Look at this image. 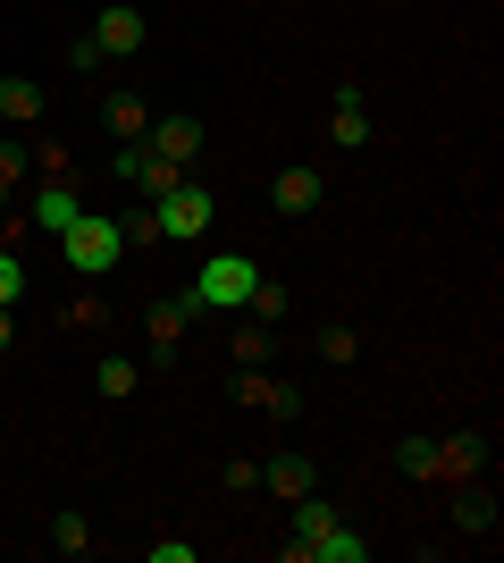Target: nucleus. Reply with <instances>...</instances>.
<instances>
[{
    "label": "nucleus",
    "instance_id": "f257e3e1",
    "mask_svg": "<svg viewBox=\"0 0 504 563\" xmlns=\"http://www.w3.org/2000/svg\"><path fill=\"white\" fill-rule=\"evenodd\" d=\"M211 211H219V194L202 186V177H177V186L152 202V235H160V244H193V235L211 228Z\"/></svg>",
    "mask_w": 504,
    "mask_h": 563
},
{
    "label": "nucleus",
    "instance_id": "f03ea898",
    "mask_svg": "<svg viewBox=\"0 0 504 563\" xmlns=\"http://www.w3.org/2000/svg\"><path fill=\"white\" fill-rule=\"evenodd\" d=\"M253 286H261V261L253 253H211L202 269H193V303L202 311H244Z\"/></svg>",
    "mask_w": 504,
    "mask_h": 563
},
{
    "label": "nucleus",
    "instance_id": "7ed1b4c3",
    "mask_svg": "<svg viewBox=\"0 0 504 563\" xmlns=\"http://www.w3.org/2000/svg\"><path fill=\"white\" fill-rule=\"evenodd\" d=\"M59 253H68V269L101 278V269H119V261H126V228H119V219H101V211H85L76 228H59Z\"/></svg>",
    "mask_w": 504,
    "mask_h": 563
},
{
    "label": "nucleus",
    "instance_id": "20e7f679",
    "mask_svg": "<svg viewBox=\"0 0 504 563\" xmlns=\"http://www.w3.org/2000/svg\"><path fill=\"white\" fill-rule=\"evenodd\" d=\"M227 387H236V404H253V412H269V421L287 429L294 412H303V396H294V378H269L261 362H244L236 378H227Z\"/></svg>",
    "mask_w": 504,
    "mask_h": 563
},
{
    "label": "nucleus",
    "instance_id": "39448f33",
    "mask_svg": "<svg viewBox=\"0 0 504 563\" xmlns=\"http://www.w3.org/2000/svg\"><path fill=\"white\" fill-rule=\"evenodd\" d=\"M144 43H152V25H144L135 0H110V9L93 18V51H101V59H135Z\"/></svg>",
    "mask_w": 504,
    "mask_h": 563
},
{
    "label": "nucleus",
    "instance_id": "423d86ee",
    "mask_svg": "<svg viewBox=\"0 0 504 563\" xmlns=\"http://www.w3.org/2000/svg\"><path fill=\"white\" fill-rule=\"evenodd\" d=\"M25 219H34L43 235H59V228H76V219H85V194H76L68 177H43V186L25 194Z\"/></svg>",
    "mask_w": 504,
    "mask_h": 563
},
{
    "label": "nucleus",
    "instance_id": "0eeeda50",
    "mask_svg": "<svg viewBox=\"0 0 504 563\" xmlns=\"http://www.w3.org/2000/svg\"><path fill=\"white\" fill-rule=\"evenodd\" d=\"M287 563H370V539L345 530V521H328L320 539H287Z\"/></svg>",
    "mask_w": 504,
    "mask_h": 563
},
{
    "label": "nucleus",
    "instance_id": "6e6552de",
    "mask_svg": "<svg viewBox=\"0 0 504 563\" xmlns=\"http://www.w3.org/2000/svg\"><path fill=\"white\" fill-rule=\"evenodd\" d=\"M202 320V303H193V286L186 295H168V303H152V362H168V353L186 345V329Z\"/></svg>",
    "mask_w": 504,
    "mask_h": 563
},
{
    "label": "nucleus",
    "instance_id": "1a4fd4ad",
    "mask_svg": "<svg viewBox=\"0 0 504 563\" xmlns=\"http://www.w3.org/2000/svg\"><path fill=\"white\" fill-rule=\"evenodd\" d=\"M261 488L278 496V505H294V496H312V488H320V463L287 446V454H269V463H261Z\"/></svg>",
    "mask_w": 504,
    "mask_h": 563
},
{
    "label": "nucleus",
    "instance_id": "9d476101",
    "mask_svg": "<svg viewBox=\"0 0 504 563\" xmlns=\"http://www.w3.org/2000/svg\"><path fill=\"white\" fill-rule=\"evenodd\" d=\"M320 194H328V177H320L312 161H294V168H278V186H269V202L287 219H303V211H320Z\"/></svg>",
    "mask_w": 504,
    "mask_h": 563
},
{
    "label": "nucleus",
    "instance_id": "9b49d317",
    "mask_svg": "<svg viewBox=\"0 0 504 563\" xmlns=\"http://www.w3.org/2000/svg\"><path fill=\"white\" fill-rule=\"evenodd\" d=\"M437 479H488V438H480V429L437 438Z\"/></svg>",
    "mask_w": 504,
    "mask_h": 563
},
{
    "label": "nucleus",
    "instance_id": "f8f14e48",
    "mask_svg": "<svg viewBox=\"0 0 504 563\" xmlns=\"http://www.w3.org/2000/svg\"><path fill=\"white\" fill-rule=\"evenodd\" d=\"M328 143H336V152H361V143H370V110H361V85H336V101H328Z\"/></svg>",
    "mask_w": 504,
    "mask_h": 563
},
{
    "label": "nucleus",
    "instance_id": "ddd939ff",
    "mask_svg": "<svg viewBox=\"0 0 504 563\" xmlns=\"http://www.w3.org/2000/svg\"><path fill=\"white\" fill-rule=\"evenodd\" d=\"M202 143H211V135H202V118H186V110L152 126V152H160V161H177V168H193V161H202Z\"/></svg>",
    "mask_w": 504,
    "mask_h": 563
},
{
    "label": "nucleus",
    "instance_id": "4468645a",
    "mask_svg": "<svg viewBox=\"0 0 504 563\" xmlns=\"http://www.w3.org/2000/svg\"><path fill=\"white\" fill-rule=\"evenodd\" d=\"M101 126H110L119 143H144V135H152V101H144V93H126V85H119V93L101 101Z\"/></svg>",
    "mask_w": 504,
    "mask_h": 563
},
{
    "label": "nucleus",
    "instance_id": "2eb2a0df",
    "mask_svg": "<svg viewBox=\"0 0 504 563\" xmlns=\"http://www.w3.org/2000/svg\"><path fill=\"white\" fill-rule=\"evenodd\" d=\"M43 110H51V93L34 76H0V126H34Z\"/></svg>",
    "mask_w": 504,
    "mask_h": 563
},
{
    "label": "nucleus",
    "instance_id": "dca6fc26",
    "mask_svg": "<svg viewBox=\"0 0 504 563\" xmlns=\"http://www.w3.org/2000/svg\"><path fill=\"white\" fill-rule=\"evenodd\" d=\"M455 530H462V539H496V488L471 479V488L455 496Z\"/></svg>",
    "mask_w": 504,
    "mask_h": 563
},
{
    "label": "nucleus",
    "instance_id": "f3484780",
    "mask_svg": "<svg viewBox=\"0 0 504 563\" xmlns=\"http://www.w3.org/2000/svg\"><path fill=\"white\" fill-rule=\"evenodd\" d=\"M328 521H336V505L312 488V496H294V505H287V539H320Z\"/></svg>",
    "mask_w": 504,
    "mask_h": 563
},
{
    "label": "nucleus",
    "instance_id": "a211bd4d",
    "mask_svg": "<svg viewBox=\"0 0 504 563\" xmlns=\"http://www.w3.org/2000/svg\"><path fill=\"white\" fill-rule=\"evenodd\" d=\"M135 387H144V371H135L126 353H110V362H101V371H93V396H110V404H126V396H135Z\"/></svg>",
    "mask_w": 504,
    "mask_h": 563
},
{
    "label": "nucleus",
    "instance_id": "6ab92c4d",
    "mask_svg": "<svg viewBox=\"0 0 504 563\" xmlns=\"http://www.w3.org/2000/svg\"><path fill=\"white\" fill-rule=\"evenodd\" d=\"M320 362H328V371H354V362H361V336L345 329V320H328V329H320Z\"/></svg>",
    "mask_w": 504,
    "mask_h": 563
},
{
    "label": "nucleus",
    "instance_id": "aec40b11",
    "mask_svg": "<svg viewBox=\"0 0 504 563\" xmlns=\"http://www.w3.org/2000/svg\"><path fill=\"white\" fill-rule=\"evenodd\" d=\"M395 471H404V479H437V438H404V446H395Z\"/></svg>",
    "mask_w": 504,
    "mask_h": 563
},
{
    "label": "nucleus",
    "instance_id": "412c9836",
    "mask_svg": "<svg viewBox=\"0 0 504 563\" xmlns=\"http://www.w3.org/2000/svg\"><path fill=\"white\" fill-rule=\"evenodd\" d=\"M51 547H59V555H93V521H85V514H59V521H51Z\"/></svg>",
    "mask_w": 504,
    "mask_h": 563
},
{
    "label": "nucleus",
    "instance_id": "4be33fe9",
    "mask_svg": "<svg viewBox=\"0 0 504 563\" xmlns=\"http://www.w3.org/2000/svg\"><path fill=\"white\" fill-rule=\"evenodd\" d=\"M244 311H253L261 329H269V320H287V286H278V278H261L253 295H244Z\"/></svg>",
    "mask_w": 504,
    "mask_h": 563
},
{
    "label": "nucleus",
    "instance_id": "5701e85b",
    "mask_svg": "<svg viewBox=\"0 0 504 563\" xmlns=\"http://www.w3.org/2000/svg\"><path fill=\"white\" fill-rule=\"evenodd\" d=\"M227 345H236V371H244V362H269V329H261V320H244Z\"/></svg>",
    "mask_w": 504,
    "mask_h": 563
},
{
    "label": "nucleus",
    "instance_id": "b1692460",
    "mask_svg": "<svg viewBox=\"0 0 504 563\" xmlns=\"http://www.w3.org/2000/svg\"><path fill=\"white\" fill-rule=\"evenodd\" d=\"M25 168H34V152H25V143H0V186L25 194Z\"/></svg>",
    "mask_w": 504,
    "mask_h": 563
},
{
    "label": "nucleus",
    "instance_id": "393cba45",
    "mask_svg": "<svg viewBox=\"0 0 504 563\" xmlns=\"http://www.w3.org/2000/svg\"><path fill=\"white\" fill-rule=\"evenodd\" d=\"M25 295V269H18V253H0V311Z\"/></svg>",
    "mask_w": 504,
    "mask_h": 563
},
{
    "label": "nucleus",
    "instance_id": "a878e982",
    "mask_svg": "<svg viewBox=\"0 0 504 563\" xmlns=\"http://www.w3.org/2000/svg\"><path fill=\"white\" fill-rule=\"evenodd\" d=\"M68 329H110V311H101L93 295H76V303H68Z\"/></svg>",
    "mask_w": 504,
    "mask_h": 563
},
{
    "label": "nucleus",
    "instance_id": "bb28decb",
    "mask_svg": "<svg viewBox=\"0 0 504 563\" xmlns=\"http://www.w3.org/2000/svg\"><path fill=\"white\" fill-rule=\"evenodd\" d=\"M152 563H193V539H152Z\"/></svg>",
    "mask_w": 504,
    "mask_h": 563
},
{
    "label": "nucleus",
    "instance_id": "cd10ccee",
    "mask_svg": "<svg viewBox=\"0 0 504 563\" xmlns=\"http://www.w3.org/2000/svg\"><path fill=\"white\" fill-rule=\"evenodd\" d=\"M18 202H25V194H18V186H0V219H9V211H18Z\"/></svg>",
    "mask_w": 504,
    "mask_h": 563
},
{
    "label": "nucleus",
    "instance_id": "c85d7f7f",
    "mask_svg": "<svg viewBox=\"0 0 504 563\" xmlns=\"http://www.w3.org/2000/svg\"><path fill=\"white\" fill-rule=\"evenodd\" d=\"M9 345H18V329H9V311H0V353H9Z\"/></svg>",
    "mask_w": 504,
    "mask_h": 563
}]
</instances>
